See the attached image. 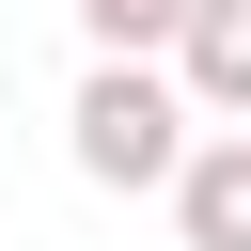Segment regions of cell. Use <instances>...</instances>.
Wrapping results in <instances>:
<instances>
[{
    "mask_svg": "<svg viewBox=\"0 0 251 251\" xmlns=\"http://www.w3.org/2000/svg\"><path fill=\"white\" fill-rule=\"evenodd\" d=\"M173 235L188 251H251V126H220V141L173 157Z\"/></svg>",
    "mask_w": 251,
    "mask_h": 251,
    "instance_id": "cell-2",
    "label": "cell"
},
{
    "mask_svg": "<svg viewBox=\"0 0 251 251\" xmlns=\"http://www.w3.org/2000/svg\"><path fill=\"white\" fill-rule=\"evenodd\" d=\"M157 63L188 78V110H251V0H188V31Z\"/></svg>",
    "mask_w": 251,
    "mask_h": 251,
    "instance_id": "cell-3",
    "label": "cell"
},
{
    "mask_svg": "<svg viewBox=\"0 0 251 251\" xmlns=\"http://www.w3.org/2000/svg\"><path fill=\"white\" fill-rule=\"evenodd\" d=\"M78 31H94V47H141V63H157V47L188 31V0H78Z\"/></svg>",
    "mask_w": 251,
    "mask_h": 251,
    "instance_id": "cell-4",
    "label": "cell"
},
{
    "mask_svg": "<svg viewBox=\"0 0 251 251\" xmlns=\"http://www.w3.org/2000/svg\"><path fill=\"white\" fill-rule=\"evenodd\" d=\"M173 157H188V78H157L141 47H94V78H78V173L94 188H173Z\"/></svg>",
    "mask_w": 251,
    "mask_h": 251,
    "instance_id": "cell-1",
    "label": "cell"
}]
</instances>
